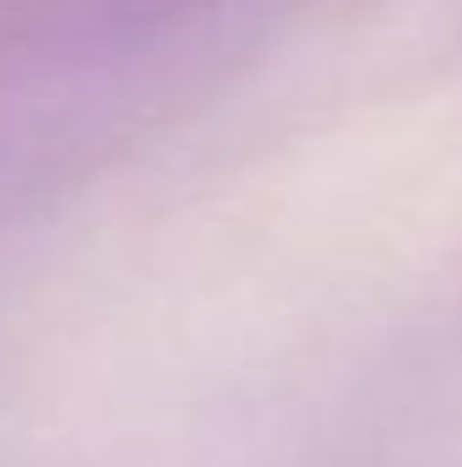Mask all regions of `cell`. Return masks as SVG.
Segmentation results:
<instances>
[{
  "mask_svg": "<svg viewBox=\"0 0 462 467\" xmlns=\"http://www.w3.org/2000/svg\"><path fill=\"white\" fill-rule=\"evenodd\" d=\"M207 0H0V88L147 44Z\"/></svg>",
  "mask_w": 462,
  "mask_h": 467,
  "instance_id": "1",
  "label": "cell"
}]
</instances>
